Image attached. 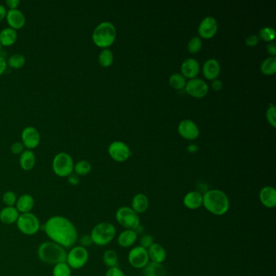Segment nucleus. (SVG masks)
Listing matches in <instances>:
<instances>
[{
	"instance_id": "nucleus-31",
	"label": "nucleus",
	"mask_w": 276,
	"mask_h": 276,
	"mask_svg": "<svg viewBox=\"0 0 276 276\" xmlns=\"http://www.w3.org/2000/svg\"><path fill=\"white\" fill-rule=\"evenodd\" d=\"M91 170H92V165L90 164L89 161L86 160L78 161L76 165H74V171L78 176L87 175L91 172Z\"/></svg>"
},
{
	"instance_id": "nucleus-32",
	"label": "nucleus",
	"mask_w": 276,
	"mask_h": 276,
	"mask_svg": "<svg viewBox=\"0 0 276 276\" xmlns=\"http://www.w3.org/2000/svg\"><path fill=\"white\" fill-rule=\"evenodd\" d=\"M98 61L103 67H109L113 63V54L109 49H104L100 53Z\"/></svg>"
},
{
	"instance_id": "nucleus-11",
	"label": "nucleus",
	"mask_w": 276,
	"mask_h": 276,
	"mask_svg": "<svg viewBox=\"0 0 276 276\" xmlns=\"http://www.w3.org/2000/svg\"><path fill=\"white\" fill-rule=\"evenodd\" d=\"M109 156L118 162H124L131 156V151L127 144L122 141H114L109 145Z\"/></svg>"
},
{
	"instance_id": "nucleus-10",
	"label": "nucleus",
	"mask_w": 276,
	"mask_h": 276,
	"mask_svg": "<svg viewBox=\"0 0 276 276\" xmlns=\"http://www.w3.org/2000/svg\"><path fill=\"white\" fill-rule=\"evenodd\" d=\"M128 261L135 269H144L150 261L148 250L140 246H135L128 254Z\"/></svg>"
},
{
	"instance_id": "nucleus-1",
	"label": "nucleus",
	"mask_w": 276,
	"mask_h": 276,
	"mask_svg": "<svg viewBox=\"0 0 276 276\" xmlns=\"http://www.w3.org/2000/svg\"><path fill=\"white\" fill-rule=\"evenodd\" d=\"M43 230L50 241L66 250L73 247L78 241V231L75 224L63 215L49 218L43 225Z\"/></svg>"
},
{
	"instance_id": "nucleus-48",
	"label": "nucleus",
	"mask_w": 276,
	"mask_h": 276,
	"mask_svg": "<svg viewBox=\"0 0 276 276\" xmlns=\"http://www.w3.org/2000/svg\"><path fill=\"white\" fill-rule=\"evenodd\" d=\"M7 63L6 59L3 57L0 56V76L4 73V71L7 69Z\"/></svg>"
},
{
	"instance_id": "nucleus-13",
	"label": "nucleus",
	"mask_w": 276,
	"mask_h": 276,
	"mask_svg": "<svg viewBox=\"0 0 276 276\" xmlns=\"http://www.w3.org/2000/svg\"><path fill=\"white\" fill-rule=\"evenodd\" d=\"M218 30L217 21L212 17L203 18L198 26V33L201 38L209 39L216 34Z\"/></svg>"
},
{
	"instance_id": "nucleus-46",
	"label": "nucleus",
	"mask_w": 276,
	"mask_h": 276,
	"mask_svg": "<svg viewBox=\"0 0 276 276\" xmlns=\"http://www.w3.org/2000/svg\"><path fill=\"white\" fill-rule=\"evenodd\" d=\"M212 87L215 91H220L223 88V83L219 79H215V80H213L212 81Z\"/></svg>"
},
{
	"instance_id": "nucleus-27",
	"label": "nucleus",
	"mask_w": 276,
	"mask_h": 276,
	"mask_svg": "<svg viewBox=\"0 0 276 276\" xmlns=\"http://www.w3.org/2000/svg\"><path fill=\"white\" fill-rule=\"evenodd\" d=\"M17 40V30L7 27L0 31V44L3 46H10Z\"/></svg>"
},
{
	"instance_id": "nucleus-44",
	"label": "nucleus",
	"mask_w": 276,
	"mask_h": 276,
	"mask_svg": "<svg viewBox=\"0 0 276 276\" xmlns=\"http://www.w3.org/2000/svg\"><path fill=\"white\" fill-rule=\"evenodd\" d=\"M80 242H81V245L80 246H84V247H87V246H89L93 244L92 242V237L91 236L88 235V234H86V235H84V236H81V239H80Z\"/></svg>"
},
{
	"instance_id": "nucleus-25",
	"label": "nucleus",
	"mask_w": 276,
	"mask_h": 276,
	"mask_svg": "<svg viewBox=\"0 0 276 276\" xmlns=\"http://www.w3.org/2000/svg\"><path fill=\"white\" fill-rule=\"evenodd\" d=\"M149 198L144 193H137L134 196L131 201V208L137 214H142L149 209Z\"/></svg>"
},
{
	"instance_id": "nucleus-9",
	"label": "nucleus",
	"mask_w": 276,
	"mask_h": 276,
	"mask_svg": "<svg viewBox=\"0 0 276 276\" xmlns=\"http://www.w3.org/2000/svg\"><path fill=\"white\" fill-rule=\"evenodd\" d=\"M115 216L118 224L126 229L135 230L140 224L139 214L129 207H122L118 208Z\"/></svg>"
},
{
	"instance_id": "nucleus-49",
	"label": "nucleus",
	"mask_w": 276,
	"mask_h": 276,
	"mask_svg": "<svg viewBox=\"0 0 276 276\" xmlns=\"http://www.w3.org/2000/svg\"><path fill=\"white\" fill-rule=\"evenodd\" d=\"M267 53L272 57H275L276 55V46L275 43H269L267 46Z\"/></svg>"
},
{
	"instance_id": "nucleus-6",
	"label": "nucleus",
	"mask_w": 276,
	"mask_h": 276,
	"mask_svg": "<svg viewBox=\"0 0 276 276\" xmlns=\"http://www.w3.org/2000/svg\"><path fill=\"white\" fill-rule=\"evenodd\" d=\"M17 229L26 236H33L38 234L41 228L40 220L32 212L20 214L17 221Z\"/></svg>"
},
{
	"instance_id": "nucleus-2",
	"label": "nucleus",
	"mask_w": 276,
	"mask_h": 276,
	"mask_svg": "<svg viewBox=\"0 0 276 276\" xmlns=\"http://www.w3.org/2000/svg\"><path fill=\"white\" fill-rule=\"evenodd\" d=\"M203 206L208 212L215 215H223L229 212V197L220 190H210L203 195Z\"/></svg>"
},
{
	"instance_id": "nucleus-16",
	"label": "nucleus",
	"mask_w": 276,
	"mask_h": 276,
	"mask_svg": "<svg viewBox=\"0 0 276 276\" xmlns=\"http://www.w3.org/2000/svg\"><path fill=\"white\" fill-rule=\"evenodd\" d=\"M6 20L7 24H9L10 28H13L15 30L23 28L26 22L24 13L18 8L8 10L6 16Z\"/></svg>"
},
{
	"instance_id": "nucleus-34",
	"label": "nucleus",
	"mask_w": 276,
	"mask_h": 276,
	"mask_svg": "<svg viewBox=\"0 0 276 276\" xmlns=\"http://www.w3.org/2000/svg\"><path fill=\"white\" fill-rule=\"evenodd\" d=\"M25 62L26 59L24 55L21 54H14L9 57L7 63L8 66H11L12 68L19 69L24 66Z\"/></svg>"
},
{
	"instance_id": "nucleus-3",
	"label": "nucleus",
	"mask_w": 276,
	"mask_h": 276,
	"mask_svg": "<svg viewBox=\"0 0 276 276\" xmlns=\"http://www.w3.org/2000/svg\"><path fill=\"white\" fill-rule=\"evenodd\" d=\"M38 257L45 264H59L66 262L67 251L63 246L54 241H44L38 246Z\"/></svg>"
},
{
	"instance_id": "nucleus-30",
	"label": "nucleus",
	"mask_w": 276,
	"mask_h": 276,
	"mask_svg": "<svg viewBox=\"0 0 276 276\" xmlns=\"http://www.w3.org/2000/svg\"><path fill=\"white\" fill-rule=\"evenodd\" d=\"M103 262L106 267H118V257L117 253L113 250H108L103 255Z\"/></svg>"
},
{
	"instance_id": "nucleus-40",
	"label": "nucleus",
	"mask_w": 276,
	"mask_h": 276,
	"mask_svg": "<svg viewBox=\"0 0 276 276\" xmlns=\"http://www.w3.org/2000/svg\"><path fill=\"white\" fill-rule=\"evenodd\" d=\"M139 242H140V246L148 250L154 243L153 236L150 235V234L144 235L140 238Z\"/></svg>"
},
{
	"instance_id": "nucleus-29",
	"label": "nucleus",
	"mask_w": 276,
	"mask_h": 276,
	"mask_svg": "<svg viewBox=\"0 0 276 276\" xmlns=\"http://www.w3.org/2000/svg\"><path fill=\"white\" fill-rule=\"evenodd\" d=\"M261 71L262 73L267 76H272L276 72V58L269 57L265 59L261 64Z\"/></svg>"
},
{
	"instance_id": "nucleus-33",
	"label": "nucleus",
	"mask_w": 276,
	"mask_h": 276,
	"mask_svg": "<svg viewBox=\"0 0 276 276\" xmlns=\"http://www.w3.org/2000/svg\"><path fill=\"white\" fill-rule=\"evenodd\" d=\"M170 85L175 89L182 90L186 87L187 81L182 74L173 73L170 77Z\"/></svg>"
},
{
	"instance_id": "nucleus-37",
	"label": "nucleus",
	"mask_w": 276,
	"mask_h": 276,
	"mask_svg": "<svg viewBox=\"0 0 276 276\" xmlns=\"http://www.w3.org/2000/svg\"><path fill=\"white\" fill-rule=\"evenodd\" d=\"M202 46H203V42H202L201 38L198 37H193L189 41L188 45H187V49L189 50L190 53L196 54L202 49Z\"/></svg>"
},
{
	"instance_id": "nucleus-22",
	"label": "nucleus",
	"mask_w": 276,
	"mask_h": 276,
	"mask_svg": "<svg viewBox=\"0 0 276 276\" xmlns=\"http://www.w3.org/2000/svg\"><path fill=\"white\" fill-rule=\"evenodd\" d=\"M149 259L151 262H157V263H162L165 262L167 257V253L163 246L158 243H153L149 249Z\"/></svg>"
},
{
	"instance_id": "nucleus-35",
	"label": "nucleus",
	"mask_w": 276,
	"mask_h": 276,
	"mask_svg": "<svg viewBox=\"0 0 276 276\" xmlns=\"http://www.w3.org/2000/svg\"><path fill=\"white\" fill-rule=\"evenodd\" d=\"M71 271L72 270L66 262H61L54 266L52 275L53 276H71Z\"/></svg>"
},
{
	"instance_id": "nucleus-26",
	"label": "nucleus",
	"mask_w": 276,
	"mask_h": 276,
	"mask_svg": "<svg viewBox=\"0 0 276 276\" xmlns=\"http://www.w3.org/2000/svg\"><path fill=\"white\" fill-rule=\"evenodd\" d=\"M20 166L24 171L33 170L36 164L35 154L31 150H24L20 156Z\"/></svg>"
},
{
	"instance_id": "nucleus-43",
	"label": "nucleus",
	"mask_w": 276,
	"mask_h": 276,
	"mask_svg": "<svg viewBox=\"0 0 276 276\" xmlns=\"http://www.w3.org/2000/svg\"><path fill=\"white\" fill-rule=\"evenodd\" d=\"M258 42H259V38L256 34H251L246 39V44L250 47H254L255 45H257Z\"/></svg>"
},
{
	"instance_id": "nucleus-21",
	"label": "nucleus",
	"mask_w": 276,
	"mask_h": 276,
	"mask_svg": "<svg viewBox=\"0 0 276 276\" xmlns=\"http://www.w3.org/2000/svg\"><path fill=\"white\" fill-rule=\"evenodd\" d=\"M183 204L190 210H197L203 206V195L198 191H191L184 196Z\"/></svg>"
},
{
	"instance_id": "nucleus-17",
	"label": "nucleus",
	"mask_w": 276,
	"mask_h": 276,
	"mask_svg": "<svg viewBox=\"0 0 276 276\" xmlns=\"http://www.w3.org/2000/svg\"><path fill=\"white\" fill-rule=\"evenodd\" d=\"M199 69H200L199 63L196 59L192 58L186 59L182 63L181 66L182 76H184L185 78H188L190 80L196 78V76L199 73Z\"/></svg>"
},
{
	"instance_id": "nucleus-19",
	"label": "nucleus",
	"mask_w": 276,
	"mask_h": 276,
	"mask_svg": "<svg viewBox=\"0 0 276 276\" xmlns=\"http://www.w3.org/2000/svg\"><path fill=\"white\" fill-rule=\"evenodd\" d=\"M260 202L267 208H274L276 206V190L274 187H265L260 191Z\"/></svg>"
},
{
	"instance_id": "nucleus-28",
	"label": "nucleus",
	"mask_w": 276,
	"mask_h": 276,
	"mask_svg": "<svg viewBox=\"0 0 276 276\" xmlns=\"http://www.w3.org/2000/svg\"><path fill=\"white\" fill-rule=\"evenodd\" d=\"M144 276H166V270L162 263L149 262L143 269Z\"/></svg>"
},
{
	"instance_id": "nucleus-18",
	"label": "nucleus",
	"mask_w": 276,
	"mask_h": 276,
	"mask_svg": "<svg viewBox=\"0 0 276 276\" xmlns=\"http://www.w3.org/2000/svg\"><path fill=\"white\" fill-rule=\"evenodd\" d=\"M220 73V65L215 59H209L203 66V74L205 78L210 81L217 79Z\"/></svg>"
},
{
	"instance_id": "nucleus-45",
	"label": "nucleus",
	"mask_w": 276,
	"mask_h": 276,
	"mask_svg": "<svg viewBox=\"0 0 276 276\" xmlns=\"http://www.w3.org/2000/svg\"><path fill=\"white\" fill-rule=\"evenodd\" d=\"M67 182L71 186H77L81 182V178H80V176H78L76 173L72 172L67 177Z\"/></svg>"
},
{
	"instance_id": "nucleus-23",
	"label": "nucleus",
	"mask_w": 276,
	"mask_h": 276,
	"mask_svg": "<svg viewBox=\"0 0 276 276\" xmlns=\"http://www.w3.org/2000/svg\"><path fill=\"white\" fill-rule=\"evenodd\" d=\"M20 213L16 207H5L0 211V221L6 225L17 223Z\"/></svg>"
},
{
	"instance_id": "nucleus-52",
	"label": "nucleus",
	"mask_w": 276,
	"mask_h": 276,
	"mask_svg": "<svg viewBox=\"0 0 276 276\" xmlns=\"http://www.w3.org/2000/svg\"><path fill=\"white\" fill-rule=\"evenodd\" d=\"M1 46H2V45H1V44H0V50H1Z\"/></svg>"
},
{
	"instance_id": "nucleus-8",
	"label": "nucleus",
	"mask_w": 276,
	"mask_h": 276,
	"mask_svg": "<svg viewBox=\"0 0 276 276\" xmlns=\"http://www.w3.org/2000/svg\"><path fill=\"white\" fill-rule=\"evenodd\" d=\"M88 258L89 253L87 249L81 246H73L67 252L66 262L71 270H79L87 264Z\"/></svg>"
},
{
	"instance_id": "nucleus-15",
	"label": "nucleus",
	"mask_w": 276,
	"mask_h": 276,
	"mask_svg": "<svg viewBox=\"0 0 276 276\" xmlns=\"http://www.w3.org/2000/svg\"><path fill=\"white\" fill-rule=\"evenodd\" d=\"M22 143L28 150L35 149L40 143V134L38 130L33 127H27L24 128L21 134Z\"/></svg>"
},
{
	"instance_id": "nucleus-38",
	"label": "nucleus",
	"mask_w": 276,
	"mask_h": 276,
	"mask_svg": "<svg viewBox=\"0 0 276 276\" xmlns=\"http://www.w3.org/2000/svg\"><path fill=\"white\" fill-rule=\"evenodd\" d=\"M2 201L6 207H15L17 201V194L11 191H6L2 194Z\"/></svg>"
},
{
	"instance_id": "nucleus-14",
	"label": "nucleus",
	"mask_w": 276,
	"mask_h": 276,
	"mask_svg": "<svg viewBox=\"0 0 276 276\" xmlns=\"http://www.w3.org/2000/svg\"><path fill=\"white\" fill-rule=\"evenodd\" d=\"M178 132L184 139L188 140H193L198 137L199 129L195 123L190 119H184L180 122L178 127Z\"/></svg>"
},
{
	"instance_id": "nucleus-39",
	"label": "nucleus",
	"mask_w": 276,
	"mask_h": 276,
	"mask_svg": "<svg viewBox=\"0 0 276 276\" xmlns=\"http://www.w3.org/2000/svg\"><path fill=\"white\" fill-rule=\"evenodd\" d=\"M276 106H275L274 104H269V107L268 109H267V119L268 121V123H270V125H272L273 127H276Z\"/></svg>"
},
{
	"instance_id": "nucleus-42",
	"label": "nucleus",
	"mask_w": 276,
	"mask_h": 276,
	"mask_svg": "<svg viewBox=\"0 0 276 276\" xmlns=\"http://www.w3.org/2000/svg\"><path fill=\"white\" fill-rule=\"evenodd\" d=\"M24 146L23 143L21 142H15L14 144L11 146V151L13 154H21L24 151Z\"/></svg>"
},
{
	"instance_id": "nucleus-4",
	"label": "nucleus",
	"mask_w": 276,
	"mask_h": 276,
	"mask_svg": "<svg viewBox=\"0 0 276 276\" xmlns=\"http://www.w3.org/2000/svg\"><path fill=\"white\" fill-rule=\"evenodd\" d=\"M117 30L111 22L104 21L98 24L92 33V41L98 47L108 49L115 41Z\"/></svg>"
},
{
	"instance_id": "nucleus-7",
	"label": "nucleus",
	"mask_w": 276,
	"mask_h": 276,
	"mask_svg": "<svg viewBox=\"0 0 276 276\" xmlns=\"http://www.w3.org/2000/svg\"><path fill=\"white\" fill-rule=\"evenodd\" d=\"M52 169L57 176L67 177L74 171L73 159L66 152H59L53 159Z\"/></svg>"
},
{
	"instance_id": "nucleus-47",
	"label": "nucleus",
	"mask_w": 276,
	"mask_h": 276,
	"mask_svg": "<svg viewBox=\"0 0 276 276\" xmlns=\"http://www.w3.org/2000/svg\"><path fill=\"white\" fill-rule=\"evenodd\" d=\"M20 3H21V2L19 0H7L6 1V4L7 5V7H9L10 9H17Z\"/></svg>"
},
{
	"instance_id": "nucleus-36",
	"label": "nucleus",
	"mask_w": 276,
	"mask_h": 276,
	"mask_svg": "<svg viewBox=\"0 0 276 276\" xmlns=\"http://www.w3.org/2000/svg\"><path fill=\"white\" fill-rule=\"evenodd\" d=\"M258 38H261L265 42H271L276 38V30L272 27H264L261 28L259 31Z\"/></svg>"
},
{
	"instance_id": "nucleus-51",
	"label": "nucleus",
	"mask_w": 276,
	"mask_h": 276,
	"mask_svg": "<svg viewBox=\"0 0 276 276\" xmlns=\"http://www.w3.org/2000/svg\"><path fill=\"white\" fill-rule=\"evenodd\" d=\"M187 150L190 152H195L198 151V147L196 146L195 144H190L189 146L187 147Z\"/></svg>"
},
{
	"instance_id": "nucleus-20",
	"label": "nucleus",
	"mask_w": 276,
	"mask_h": 276,
	"mask_svg": "<svg viewBox=\"0 0 276 276\" xmlns=\"http://www.w3.org/2000/svg\"><path fill=\"white\" fill-rule=\"evenodd\" d=\"M35 205L34 198L31 194L24 193L19 198H17L16 208L19 212L20 214L31 212Z\"/></svg>"
},
{
	"instance_id": "nucleus-41",
	"label": "nucleus",
	"mask_w": 276,
	"mask_h": 276,
	"mask_svg": "<svg viewBox=\"0 0 276 276\" xmlns=\"http://www.w3.org/2000/svg\"><path fill=\"white\" fill-rule=\"evenodd\" d=\"M105 276H126V275L119 267H114L107 270Z\"/></svg>"
},
{
	"instance_id": "nucleus-50",
	"label": "nucleus",
	"mask_w": 276,
	"mask_h": 276,
	"mask_svg": "<svg viewBox=\"0 0 276 276\" xmlns=\"http://www.w3.org/2000/svg\"><path fill=\"white\" fill-rule=\"evenodd\" d=\"M7 9L3 5L0 4V21H2V20L6 18L7 16Z\"/></svg>"
},
{
	"instance_id": "nucleus-12",
	"label": "nucleus",
	"mask_w": 276,
	"mask_h": 276,
	"mask_svg": "<svg viewBox=\"0 0 276 276\" xmlns=\"http://www.w3.org/2000/svg\"><path fill=\"white\" fill-rule=\"evenodd\" d=\"M186 91L188 94L196 98H202L208 94V84L205 81L199 78H193L190 80L186 85Z\"/></svg>"
},
{
	"instance_id": "nucleus-24",
	"label": "nucleus",
	"mask_w": 276,
	"mask_h": 276,
	"mask_svg": "<svg viewBox=\"0 0 276 276\" xmlns=\"http://www.w3.org/2000/svg\"><path fill=\"white\" fill-rule=\"evenodd\" d=\"M138 234L134 230L126 229L118 235V246L123 248H129L136 242Z\"/></svg>"
},
{
	"instance_id": "nucleus-5",
	"label": "nucleus",
	"mask_w": 276,
	"mask_h": 276,
	"mask_svg": "<svg viewBox=\"0 0 276 276\" xmlns=\"http://www.w3.org/2000/svg\"><path fill=\"white\" fill-rule=\"evenodd\" d=\"M90 236L95 245L99 246H107L115 237V226L109 222H101L93 227Z\"/></svg>"
}]
</instances>
